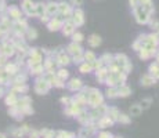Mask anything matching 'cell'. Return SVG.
I'll use <instances>...</instances> for the list:
<instances>
[{"mask_svg": "<svg viewBox=\"0 0 159 138\" xmlns=\"http://www.w3.org/2000/svg\"><path fill=\"white\" fill-rule=\"evenodd\" d=\"M89 98H87V102L91 105V107H97V105H100V104H102V101H104V98H102V94L98 91V90H96V89H91L89 90Z\"/></svg>", "mask_w": 159, "mask_h": 138, "instance_id": "6da1fadb", "label": "cell"}, {"mask_svg": "<svg viewBox=\"0 0 159 138\" xmlns=\"http://www.w3.org/2000/svg\"><path fill=\"white\" fill-rule=\"evenodd\" d=\"M134 14H136V19H137L138 23H147V22H149V19H151V17H149L151 14H149L147 10H144L140 4L134 8Z\"/></svg>", "mask_w": 159, "mask_h": 138, "instance_id": "7a4b0ae2", "label": "cell"}, {"mask_svg": "<svg viewBox=\"0 0 159 138\" xmlns=\"http://www.w3.org/2000/svg\"><path fill=\"white\" fill-rule=\"evenodd\" d=\"M50 86H51V83H49L46 79H39L35 83V90L37 94H46L50 90Z\"/></svg>", "mask_w": 159, "mask_h": 138, "instance_id": "3957f363", "label": "cell"}, {"mask_svg": "<svg viewBox=\"0 0 159 138\" xmlns=\"http://www.w3.org/2000/svg\"><path fill=\"white\" fill-rule=\"evenodd\" d=\"M71 19H72V22L75 23V26L83 25V22H84V13L80 10V8H76V10L72 13Z\"/></svg>", "mask_w": 159, "mask_h": 138, "instance_id": "277c9868", "label": "cell"}, {"mask_svg": "<svg viewBox=\"0 0 159 138\" xmlns=\"http://www.w3.org/2000/svg\"><path fill=\"white\" fill-rule=\"evenodd\" d=\"M82 107L83 105L79 104V102H69L68 104V109H67V113L68 115H73V116H78V113L82 111Z\"/></svg>", "mask_w": 159, "mask_h": 138, "instance_id": "5b68a950", "label": "cell"}, {"mask_svg": "<svg viewBox=\"0 0 159 138\" xmlns=\"http://www.w3.org/2000/svg\"><path fill=\"white\" fill-rule=\"evenodd\" d=\"M58 13H61L62 15H65L67 18H71V14H72V11H71V6L65 2L58 3Z\"/></svg>", "mask_w": 159, "mask_h": 138, "instance_id": "8992f818", "label": "cell"}, {"mask_svg": "<svg viewBox=\"0 0 159 138\" xmlns=\"http://www.w3.org/2000/svg\"><path fill=\"white\" fill-rule=\"evenodd\" d=\"M73 32H75V23L72 22L71 18H68V21L62 25V33L65 35V36H69V35H72Z\"/></svg>", "mask_w": 159, "mask_h": 138, "instance_id": "52a82bcc", "label": "cell"}, {"mask_svg": "<svg viewBox=\"0 0 159 138\" xmlns=\"http://www.w3.org/2000/svg\"><path fill=\"white\" fill-rule=\"evenodd\" d=\"M13 26L18 35H24L26 32V29H28V25H26V22L24 21V19H17V22L14 23Z\"/></svg>", "mask_w": 159, "mask_h": 138, "instance_id": "ba28073f", "label": "cell"}, {"mask_svg": "<svg viewBox=\"0 0 159 138\" xmlns=\"http://www.w3.org/2000/svg\"><path fill=\"white\" fill-rule=\"evenodd\" d=\"M22 10L25 11L28 15H35V4L32 3V0H24Z\"/></svg>", "mask_w": 159, "mask_h": 138, "instance_id": "9c48e42d", "label": "cell"}, {"mask_svg": "<svg viewBox=\"0 0 159 138\" xmlns=\"http://www.w3.org/2000/svg\"><path fill=\"white\" fill-rule=\"evenodd\" d=\"M32 104V99L29 98V97H24V98L21 99H17V104H15V107L18 108L19 111H22L24 108H26V107H29V105Z\"/></svg>", "mask_w": 159, "mask_h": 138, "instance_id": "30bf717a", "label": "cell"}, {"mask_svg": "<svg viewBox=\"0 0 159 138\" xmlns=\"http://www.w3.org/2000/svg\"><path fill=\"white\" fill-rule=\"evenodd\" d=\"M60 28H62V22L60 18H53L49 21V29L50 31H58Z\"/></svg>", "mask_w": 159, "mask_h": 138, "instance_id": "8fae6325", "label": "cell"}, {"mask_svg": "<svg viewBox=\"0 0 159 138\" xmlns=\"http://www.w3.org/2000/svg\"><path fill=\"white\" fill-rule=\"evenodd\" d=\"M114 124V122L110 119L108 116H102L101 119L97 122V126H98L100 128H105V127H110V126H112Z\"/></svg>", "mask_w": 159, "mask_h": 138, "instance_id": "7c38bea8", "label": "cell"}, {"mask_svg": "<svg viewBox=\"0 0 159 138\" xmlns=\"http://www.w3.org/2000/svg\"><path fill=\"white\" fill-rule=\"evenodd\" d=\"M116 89H118V95H119V97H127V95H130V94H131L130 87L125 86V84H119Z\"/></svg>", "mask_w": 159, "mask_h": 138, "instance_id": "4fadbf2b", "label": "cell"}, {"mask_svg": "<svg viewBox=\"0 0 159 138\" xmlns=\"http://www.w3.org/2000/svg\"><path fill=\"white\" fill-rule=\"evenodd\" d=\"M0 51H2V54H4L6 57H11V55L15 52V48H14L13 44H3Z\"/></svg>", "mask_w": 159, "mask_h": 138, "instance_id": "5bb4252c", "label": "cell"}, {"mask_svg": "<svg viewBox=\"0 0 159 138\" xmlns=\"http://www.w3.org/2000/svg\"><path fill=\"white\" fill-rule=\"evenodd\" d=\"M68 87L72 91H76V90H80L82 87H83V84H82V80L80 79H72V80L69 82Z\"/></svg>", "mask_w": 159, "mask_h": 138, "instance_id": "9a60e30c", "label": "cell"}, {"mask_svg": "<svg viewBox=\"0 0 159 138\" xmlns=\"http://www.w3.org/2000/svg\"><path fill=\"white\" fill-rule=\"evenodd\" d=\"M58 13V4L57 3H49V4H46V14H49V15H54V14Z\"/></svg>", "mask_w": 159, "mask_h": 138, "instance_id": "2e32d148", "label": "cell"}, {"mask_svg": "<svg viewBox=\"0 0 159 138\" xmlns=\"http://www.w3.org/2000/svg\"><path fill=\"white\" fill-rule=\"evenodd\" d=\"M68 51L71 52L72 55H78V54H82V47L78 44V43H71L68 46Z\"/></svg>", "mask_w": 159, "mask_h": 138, "instance_id": "e0dca14e", "label": "cell"}, {"mask_svg": "<svg viewBox=\"0 0 159 138\" xmlns=\"http://www.w3.org/2000/svg\"><path fill=\"white\" fill-rule=\"evenodd\" d=\"M141 84L145 86V87L152 86V84H155V79L152 77L151 75H144L143 77H141Z\"/></svg>", "mask_w": 159, "mask_h": 138, "instance_id": "ac0fdd59", "label": "cell"}, {"mask_svg": "<svg viewBox=\"0 0 159 138\" xmlns=\"http://www.w3.org/2000/svg\"><path fill=\"white\" fill-rule=\"evenodd\" d=\"M8 15H10L11 18H14V19H21V17H22L21 11H19L17 7H14V6L8 8Z\"/></svg>", "mask_w": 159, "mask_h": 138, "instance_id": "d6986e66", "label": "cell"}, {"mask_svg": "<svg viewBox=\"0 0 159 138\" xmlns=\"http://www.w3.org/2000/svg\"><path fill=\"white\" fill-rule=\"evenodd\" d=\"M46 14V6L43 4V3H37V4H35V15H45Z\"/></svg>", "mask_w": 159, "mask_h": 138, "instance_id": "ffe728a7", "label": "cell"}, {"mask_svg": "<svg viewBox=\"0 0 159 138\" xmlns=\"http://www.w3.org/2000/svg\"><path fill=\"white\" fill-rule=\"evenodd\" d=\"M57 62L60 64V65H68L71 62V60L65 52H60V54H58V58H57Z\"/></svg>", "mask_w": 159, "mask_h": 138, "instance_id": "44dd1931", "label": "cell"}, {"mask_svg": "<svg viewBox=\"0 0 159 138\" xmlns=\"http://www.w3.org/2000/svg\"><path fill=\"white\" fill-rule=\"evenodd\" d=\"M89 44L91 47H98L101 44V37H100L98 35H91L89 37Z\"/></svg>", "mask_w": 159, "mask_h": 138, "instance_id": "7402d4cb", "label": "cell"}, {"mask_svg": "<svg viewBox=\"0 0 159 138\" xmlns=\"http://www.w3.org/2000/svg\"><path fill=\"white\" fill-rule=\"evenodd\" d=\"M149 75H151L155 80L159 79V65L158 64H152V65H149Z\"/></svg>", "mask_w": 159, "mask_h": 138, "instance_id": "603a6c76", "label": "cell"}, {"mask_svg": "<svg viewBox=\"0 0 159 138\" xmlns=\"http://www.w3.org/2000/svg\"><path fill=\"white\" fill-rule=\"evenodd\" d=\"M107 112H108V117H110L112 122H116V120L119 119V115H120V113H119V111H118L116 108H111V109H108Z\"/></svg>", "mask_w": 159, "mask_h": 138, "instance_id": "cb8c5ba5", "label": "cell"}, {"mask_svg": "<svg viewBox=\"0 0 159 138\" xmlns=\"http://www.w3.org/2000/svg\"><path fill=\"white\" fill-rule=\"evenodd\" d=\"M107 76H108V70L105 68L97 69V79H98L100 82H105L107 80Z\"/></svg>", "mask_w": 159, "mask_h": 138, "instance_id": "d4e9b609", "label": "cell"}, {"mask_svg": "<svg viewBox=\"0 0 159 138\" xmlns=\"http://www.w3.org/2000/svg\"><path fill=\"white\" fill-rule=\"evenodd\" d=\"M6 104L8 107H14L17 104V97H15V93H10L7 97H6Z\"/></svg>", "mask_w": 159, "mask_h": 138, "instance_id": "484cf974", "label": "cell"}, {"mask_svg": "<svg viewBox=\"0 0 159 138\" xmlns=\"http://www.w3.org/2000/svg\"><path fill=\"white\" fill-rule=\"evenodd\" d=\"M143 113V108L140 105H131L130 108V115L131 116H140Z\"/></svg>", "mask_w": 159, "mask_h": 138, "instance_id": "4316f807", "label": "cell"}, {"mask_svg": "<svg viewBox=\"0 0 159 138\" xmlns=\"http://www.w3.org/2000/svg\"><path fill=\"white\" fill-rule=\"evenodd\" d=\"M6 72H7L8 75H15V73L18 72V65H15V64H8V65H6Z\"/></svg>", "mask_w": 159, "mask_h": 138, "instance_id": "83f0119b", "label": "cell"}, {"mask_svg": "<svg viewBox=\"0 0 159 138\" xmlns=\"http://www.w3.org/2000/svg\"><path fill=\"white\" fill-rule=\"evenodd\" d=\"M138 54H140V58H141V60H148L149 57H152V55H154V52L148 51L147 48H141L140 51H138Z\"/></svg>", "mask_w": 159, "mask_h": 138, "instance_id": "f1b7e54d", "label": "cell"}, {"mask_svg": "<svg viewBox=\"0 0 159 138\" xmlns=\"http://www.w3.org/2000/svg\"><path fill=\"white\" fill-rule=\"evenodd\" d=\"M17 91H19V93H26V91H28V86H26L25 83H22V84H14L13 93H17Z\"/></svg>", "mask_w": 159, "mask_h": 138, "instance_id": "f546056e", "label": "cell"}, {"mask_svg": "<svg viewBox=\"0 0 159 138\" xmlns=\"http://www.w3.org/2000/svg\"><path fill=\"white\" fill-rule=\"evenodd\" d=\"M25 33H26V36H28V39L33 40V39H36L37 37V32H36V29H33V28H28Z\"/></svg>", "mask_w": 159, "mask_h": 138, "instance_id": "4dcf8cb0", "label": "cell"}, {"mask_svg": "<svg viewBox=\"0 0 159 138\" xmlns=\"http://www.w3.org/2000/svg\"><path fill=\"white\" fill-rule=\"evenodd\" d=\"M79 69H80V72H82V73H89L90 70L93 69V65H91L90 62H84V64H82L80 68H79Z\"/></svg>", "mask_w": 159, "mask_h": 138, "instance_id": "1f68e13d", "label": "cell"}, {"mask_svg": "<svg viewBox=\"0 0 159 138\" xmlns=\"http://www.w3.org/2000/svg\"><path fill=\"white\" fill-rule=\"evenodd\" d=\"M83 58H84V60H86V62H90V64L96 61V55H94V52H91V51H87V52H84Z\"/></svg>", "mask_w": 159, "mask_h": 138, "instance_id": "d6a6232c", "label": "cell"}, {"mask_svg": "<svg viewBox=\"0 0 159 138\" xmlns=\"http://www.w3.org/2000/svg\"><path fill=\"white\" fill-rule=\"evenodd\" d=\"M151 104H152V99L151 98H145V99H143V101L140 102V107L143 108V109H148V108L151 107Z\"/></svg>", "mask_w": 159, "mask_h": 138, "instance_id": "836d02e7", "label": "cell"}, {"mask_svg": "<svg viewBox=\"0 0 159 138\" xmlns=\"http://www.w3.org/2000/svg\"><path fill=\"white\" fill-rule=\"evenodd\" d=\"M25 82H26V76L25 75H18L13 80V83L14 84H22V83H25Z\"/></svg>", "mask_w": 159, "mask_h": 138, "instance_id": "e575fe53", "label": "cell"}, {"mask_svg": "<svg viewBox=\"0 0 159 138\" xmlns=\"http://www.w3.org/2000/svg\"><path fill=\"white\" fill-rule=\"evenodd\" d=\"M112 61H114V58H112V55H111V54H104L101 57V62L102 64H108V65H110Z\"/></svg>", "mask_w": 159, "mask_h": 138, "instance_id": "d590c367", "label": "cell"}, {"mask_svg": "<svg viewBox=\"0 0 159 138\" xmlns=\"http://www.w3.org/2000/svg\"><path fill=\"white\" fill-rule=\"evenodd\" d=\"M32 73H35V75H40V73H43V65L42 64H37V65L32 66Z\"/></svg>", "mask_w": 159, "mask_h": 138, "instance_id": "8d00e7d4", "label": "cell"}, {"mask_svg": "<svg viewBox=\"0 0 159 138\" xmlns=\"http://www.w3.org/2000/svg\"><path fill=\"white\" fill-rule=\"evenodd\" d=\"M107 95L110 97V98H115V97L118 95V89L116 87H111V89L107 90Z\"/></svg>", "mask_w": 159, "mask_h": 138, "instance_id": "74e56055", "label": "cell"}, {"mask_svg": "<svg viewBox=\"0 0 159 138\" xmlns=\"http://www.w3.org/2000/svg\"><path fill=\"white\" fill-rule=\"evenodd\" d=\"M118 122L125 123V124H129V123H130V117H129L127 115H123V113H120V115H119V119H118Z\"/></svg>", "mask_w": 159, "mask_h": 138, "instance_id": "f35d334b", "label": "cell"}, {"mask_svg": "<svg viewBox=\"0 0 159 138\" xmlns=\"http://www.w3.org/2000/svg\"><path fill=\"white\" fill-rule=\"evenodd\" d=\"M73 42H75V43H80L82 42V40H83V35H82L80 33V32H76V33H75V32H73Z\"/></svg>", "mask_w": 159, "mask_h": 138, "instance_id": "ab89813d", "label": "cell"}, {"mask_svg": "<svg viewBox=\"0 0 159 138\" xmlns=\"http://www.w3.org/2000/svg\"><path fill=\"white\" fill-rule=\"evenodd\" d=\"M68 75H69V73H68V70H67V69H60V70H58V73H57V76L60 79H62V80H65V79L68 77Z\"/></svg>", "mask_w": 159, "mask_h": 138, "instance_id": "60d3db41", "label": "cell"}, {"mask_svg": "<svg viewBox=\"0 0 159 138\" xmlns=\"http://www.w3.org/2000/svg\"><path fill=\"white\" fill-rule=\"evenodd\" d=\"M11 134H13V137H15V138H21L25 133H24L21 128H14V130H11Z\"/></svg>", "mask_w": 159, "mask_h": 138, "instance_id": "b9f144b4", "label": "cell"}, {"mask_svg": "<svg viewBox=\"0 0 159 138\" xmlns=\"http://www.w3.org/2000/svg\"><path fill=\"white\" fill-rule=\"evenodd\" d=\"M75 134L73 133H65V131H60L58 133V138H73Z\"/></svg>", "mask_w": 159, "mask_h": 138, "instance_id": "7bdbcfd3", "label": "cell"}, {"mask_svg": "<svg viewBox=\"0 0 159 138\" xmlns=\"http://www.w3.org/2000/svg\"><path fill=\"white\" fill-rule=\"evenodd\" d=\"M46 68L49 69V72H53V70H54V68H55V64L51 60H47V61H46Z\"/></svg>", "mask_w": 159, "mask_h": 138, "instance_id": "ee69618b", "label": "cell"}, {"mask_svg": "<svg viewBox=\"0 0 159 138\" xmlns=\"http://www.w3.org/2000/svg\"><path fill=\"white\" fill-rule=\"evenodd\" d=\"M82 58H83V55L82 54H78V55H73V61H75L76 64H79L82 61Z\"/></svg>", "mask_w": 159, "mask_h": 138, "instance_id": "f6af8a7d", "label": "cell"}, {"mask_svg": "<svg viewBox=\"0 0 159 138\" xmlns=\"http://www.w3.org/2000/svg\"><path fill=\"white\" fill-rule=\"evenodd\" d=\"M151 21V19H149ZM151 26L155 29H159V21H157V19H154V21H151Z\"/></svg>", "mask_w": 159, "mask_h": 138, "instance_id": "bcb514c9", "label": "cell"}, {"mask_svg": "<svg viewBox=\"0 0 159 138\" xmlns=\"http://www.w3.org/2000/svg\"><path fill=\"white\" fill-rule=\"evenodd\" d=\"M71 3H72L73 6H82L83 4V0H71Z\"/></svg>", "mask_w": 159, "mask_h": 138, "instance_id": "7dc6e473", "label": "cell"}, {"mask_svg": "<svg viewBox=\"0 0 159 138\" xmlns=\"http://www.w3.org/2000/svg\"><path fill=\"white\" fill-rule=\"evenodd\" d=\"M98 138H112V136H111L110 133H101Z\"/></svg>", "mask_w": 159, "mask_h": 138, "instance_id": "c3c4849f", "label": "cell"}, {"mask_svg": "<svg viewBox=\"0 0 159 138\" xmlns=\"http://www.w3.org/2000/svg\"><path fill=\"white\" fill-rule=\"evenodd\" d=\"M6 58H7V57H6L4 54H2V55H0V65H3V64L6 62Z\"/></svg>", "mask_w": 159, "mask_h": 138, "instance_id": "681fc988", "label": "cell"}, {"mask_svg": "<svg viewBox=\"0 0 159 138\" xmlns=\"http://www.w3.org/2000/svg\"><path fill=\"white\" fill-rule=\"evenodd\" d=\"M61 101H62L64 104H67V105H68L69 102H71V99L68 98V97H62V98H61Z\"/></svg>", "mask_w": 159, "mask_h": 138, "instance_id": "f907efd6", "label": "cell"}, {"mask_svg": "<svg viewBox=\"0 0 159 138\" xmlns=\"http://www.w3.org/2000/svg\"><path fill=\"white\" fill-rule=\"evenodd\" d=\"M130 6H131V7H133V8H136L137 6H138L137 0H130Z\"/></svg>", "mask_w": 159, "mask_h": 138, "instance_id": "816d5d0a", "label": "cell"}, {"mask_svg": "<svg viewBox=\"0 0 159 138\" xmlns=\"http://www.w3.org/2000/svg\"><path fill=\"white\" fill-rule=\"evenodd\" d=\"M42 21H43V22H49V18H47V15H42Z\"/></svg>", "mask_w": 159, "mask_h": 138, "instance_id": "f5cc1de1", "label": "cell"}, {"mask_svg": "<svg viewBox=\"0 0 159 138\" xmlns=\"http://www.w3.org/2000/svg\"><path fill=\"white\" fill-rule=\"evenodd\" d=\"M0 138H7V137H6V136H4V134H3V133H0Z\"/></svg>", "mask_w": 159, "mask_h": 138, "instance_id": "db71d44e", "label": "cell"}, {"mask_svg": "<svg viewBox=\"0 0 159 138\" xmlns=\"http://www.w3.org/2000/svg\"><path fill=\"white\" fill-rule=\"evenodd\" d=\"M2 95H3V89L0 87V97H2Z\"/></svg>", "mask_w": 159, "mask_h": 138, "instance_id": "11a10c76", "label": "cell"}, {"mask_svg": "<svg viewBox=\"0 0 159 138\" xmlns=\"http://www.w3.org/2000/svg\"><path fill=\"white\" fill-rule=\"evenodd\" d=\"M155 37H157V39L159 40V32H158V33H157V35H155Z\"/></svg>", "mask_w": 159, "mask_h": 138, "instance_id": "9f6ffc18", "label": "cell"}, {"mask_svg": "<svg viewBox=\"0 0 159 138\" xmlns=\"http://www.w3.org/2000/svg\"><path fill=\"white\" fill-rule=\"evenodd\" d=\"M2 35H3V32H2V29H0V36H2Z\"/></svg>", "mask_w": 159, "mask_h": 138, "instance_id": "6f0895ef", "label": "cell"}, {"mask_svg": "<svg viewBox=\"0 0 159 138\" xmlns=\"http://www.w3.org/2000/svg\"><path fill=\"white\" fill-rule=\"evenodd\" d=\"M157 60H158V65H159V55H158V58H157Z\"/></svg>", "mask_w": 159, "mask_h": 138, "instance_id": "680465c9", "label": "cell"}, {"mask_svg": "<svg viewBox=\"0 0 159 138\" xmlns=\"http://www.w3.org/2000/svg\"><path fill=\"white\" fill-rule=\"evenodd\" d=\"M116 138H120V137H116Z\"/></svg>", "mask_w": 159, "mask_h": 138, "instance_id": "91938a15", "label": "cell"}]
</instances>
